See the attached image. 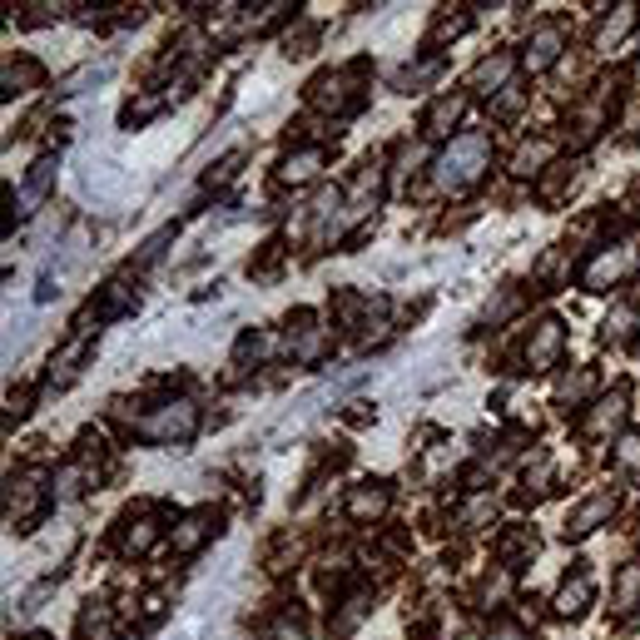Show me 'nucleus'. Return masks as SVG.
<instances>
[{"label": "nucleus", "instance_id": "f257e3e1", "mask_svg": "<svg viewBox=\"0 0 640 640\" xmlns=\"http://www.w3.org/2000/svg\"><path fill=\"white\" fill-rule=\"evenodd\" d=\"M487 164H492V144H487V134H457L442 154H437V189L442 194H467L482 174H487Z\"/></svg>", "mask_w": 640, "mask_h": 640}, {"label": "nucleus", "instance_id": "f03ea898", "mask_svg": "<svg viewBox=\"0 0 640 640\" xmlns=\"http://www.w3.org/2000/svg\"><path fill=\"white\" fill-rule=\"evenodd\" d=\"M194 427H199V407L189 397H169L149 417L134 422V432L149 437V442H184V437H194Z\"/></svg>", "mask_w": 640, "mask_h": 640}, {"label": "nucleus", "instance_id": "7ed1b4c3", "mask_svg": "<svg viewBox=\"0 0 640 640\" xmlns=\"http://www.w3.org/2000/svg\"><path fill=\"white\" fill-rule=\"evenodd\" d=\"M631 268H636V249H631V244H616V249H601V254L581 268V283H586L591 293H606V288H616Z\"/></svg>", "mask_w": 640, "mask_h": 640}, {"label": "nucleus", "instance_id": "20e7f679", "mask_svg": "<svg viewBox=\"0 0 640 640\" xmlns=\"http://www.w3.org/2000/svg\"><path fill=\"white\" fill-rule=\"evenodd\" d=\"M561 343H566V328H561L556 318H541V323L531 328V338H526V363H531V373H546V368L561 358Z\"/></svg>", "mask_w": 640, "mask_h": 640}, {"label": "nucleus", "instance_id": "39448f33", "mask_svg": "<svg viewBox=\"0 0 640 640\" xmlns=\"http://www.w3.org/2000/svg\"><path fill=\"white\" fill-rule=\"evenodd\" d=\"M288 348H293V358H298V363H318V358H323L328 333L318 328V318H313V313H293V318H288Z\"/></svg>", "mask_w": 640, "mask_h": 640}, {"label": "nucleus", "instance_id": "423d86ee", "mask_svg": "<svg viewBox=\"0 0 640 640\" xmlns=\"http://www.w3.org/2000/svg\"><path fill=\"white\" fill-rule=\"evenodd\" d=\"M611 512H616V497H611V492H596V497H586L576 512L566 516V536H591L601 521H611Z\"/></svg>", "mask_w": 640, "mask_h": 640}, {"label": "nucleus", "instance_id": "0eeeda50", "mask_svg": "<svg viewBox=\"0 0 640 640\" xmlns=\"http://www.w3.org/2000/svg\"><path fill=\"white\" fill-rule=\"evenodd\" d=\"M323 164H328V149H323V144H308V149H293V154L283 159L278 179H283V184H308V179L323 174Z\"/></svg>", "mask_w": 640, "mask_h": 640}, {"label": "nucleus", "instance_id": "6e6552de", "mask_svg": "<svg viewBox=\"0 0 640 640\" xmlns=\"http://www.w3.org/2000/svg\"><path fill=\"white\" fill-rule=\"evenodd\" d=\"M40 482L35 477H10V492H5V516L10 521H35L40 516Z\"/></svg>", "mask_w": 640, "mask_h": 640}, {"label": "nucleus", "instance_id": "1a4fd4ad", "mask_svg": "<svg viewBox=\"0 0 640 640\" xmlns=\"http://www.w3.org/2000/svg\"><path fill=\"white\" fill-rule=\"evenodd\" d=\"M50 184H55V159H40V164L30 169V179L20 184V194H15V214H35V209L45 204Z\"/></svg>", "mask_w": 640, "mask_h": 640}, {"label": "nucleus", "instance_id": "9d476101", "mask_svg": "<svg viewBox=\"0 0 640 640\" xmlns=\"http://www.w3.org/2000/svg\"><path fill=\"white\" fill-rule=\"evenodd\" d=\"M626 422V392H611V397H601L586 417H581V432L586 437H606L611 427H621Z\"/></svg>", "mask_w": 640, "mask_h": 640}, {"label": "nucleus", "instance_id": "9b49d317", "mask_svg": "<svg viewBox=\"0 0 640 640\" xmlns=\"http://www.w3.org/2000/svg\"><path fill=\"white\" fill-rule=\"evenodd\" d=\"M214 526H219L214 512H189L179 526H174V551H179V556H194V551L214 536Z\"/></svg>", "mask_w": 640, "mask_h": 640}, {"label": "nucleus", "instance_id": "f8f14e48", "mask_svg": "<svg viewBox=\"0 0 640 640\" xmlns=\"http://www.w3.org/2000/svg\"><path fill=\"white\" fill-rule=\"evenodd\" d=\"M462 110H467V95H442V100L427 110V120H422V134H427V139H442V134H452V125L462 120Z\"/></svg>", "mask_w": 640, "mask_h": 640}, {"label": "nucleus", "instance_id": "ddd939ff", "mask_svg": "<svg viewBox=\"0 0 640 640\" xmlns=\"http://www.w3.org/2000/svg\"><path fill=\"white\" fill-rule=\"evenodd\" d=\"M556 55H561V30H556V25H541V30L531 35V45H526L521 65H526V70H546Z\"/></svg>", "mask_w": 640, "mask_h": 640}, {"label": "nucleus", "instance_id": "4468645a", "mask_svg": "<svg viewBox=\"0 0 640 640\" xmlns=\"http://www.w3.org/2000/svg\"><path fill=\"white\" fill-rule=\"evenodd\" d=\"M387 512V487L383 482H363L353 497H348V516L353 521H373V516Z\"/></svg>", "mask_w": 640, "mask_h": 640}, {"label": "nucleus", "instance_id": "2eb2a0df", "mask_svg": "<svg viewBox=\"0 0 640 640\" xmlns=\"http://www.w3.org/2000/svg\"><path fill=\"white\" fill-rule=\"evenodd\" d=\"M154 536H159L154 516H149V512L129 516L125 531H120V551H125V556H139V551H149V541H154Z\"/></svg>", "mask_w": 640, "mask_h": 640}, {"label": "nucleus", "instance_id": "dca6fc26", "mask_svg": "<svg viewBox=\"0 0 640 640\" xmlns=\"http://www.w3.org/2000/svg\"><path fill=\"white\" fill-rule=\"evenodd\" d=\"M512 55H492V60H482L477 70H472V90H507V75H512Z\"/></svg>", "mask_w": 640, "mask_h": 640}, {"label": "nucleus", "instance_id": "f3484780", "mask_svg": "<svg viewBox=\"0 0 640 640\" xmlns=\"http://www.w3.org/2000/svg\"><path fill=\"white\" fill-rule=\"evenodd\" d=\"M368 611H373V596H368V591H353V596L343 601V611L328 621V631H333V636H353V626H358Z\"/></svg>", "mask_w": 640, "mask_h": 640}, {"label": "nucleus", "instance_id": "a211bd4d", "mask_svg": "<svg viewBox=\"0 0 640 640\" xmlns=\"http://www.w3.org/2000/svg\"><path fill=\"white\" fill-rule=\"evenodd\" d=\"M586 606H591V576L566 581L561 596H556V611H561V616H586Z\"/></svg>", "mask_w": 640, "mask_h": 640}, {"label": "nucleus", "instance_id": "6ab92c4d", "mask_svg": "<svg viewBox=\"0 0 640 640\" xmlns=\"http://www.w3.org/2000/svg\"><path fill=\"white\" fill-rule=\"evenodd\" d=\"M631 25H636V5H616V15H611V20L601 25V35H596V50H611V45H621Z\"/></svg>", "mask_w": 640, "mask_h": 640}, {"label": "nucleus", "instance_id": "aec40b11", "mask_svg": "<svg viewBox=\"0 0 640 640\" xmlns=\"http://www.w3.org/2000/svg\"><path fill=\"white\" fill-rule=\"evenodd\" d=\"M636 606H640V561H631L616 576V611H636Z\"/></svg>", "mask_w": 640, "mask_h": 640}, {"label": "nucleus", "instance_id": "412c9836", "mask_svg": "<svg viewBox=\"0 0 640 640\" xmlns=\"http://www.w3.org/2000/svg\"><path fill=\"white\" fill-rule=\"evenodd\" d=\"M80 636L85 640H110L115 636V616H110V606H90V611L80 616Z\"/></svg>", "mask_w": 640, "mask_h": 640}, {"label": "nucleus", "instance_id": "4be33fe9", "mask_svg": "<svg viewBox=\"0 0 640 640\" xmlns=\"http://www.w3.org/2000/svg\"><path fill=\"white\" fill-rule=\"evenodd\" d=\"M616 467L631 472V477H640V432H626V437L616 442Z\"/></svg>", "mask_w": 640, "mask_h": 640}, {"label": "nucleus", "instance_id": "5701e85b", "mask_svg": "<svg viewBox=\"0 0 640 640\" xmlns=\"http://www.w3.org/2000/svg\"><path fill=\"white\" fill-rule=\"evenodd\" d=\"M551 159V144H521V154H516V174H541V164Z\"/></svg>", "mask_w": 640, "mask_h": 640}, {"label": "nucleus", "instance_id": "b1692460", "mask_svg": "<svg viewBox=\"0 0 640 640\" xmlns=\"http://www.w3.org/2000/svg\"><path fill=\"white\" fill-rule=\"evenodd\" d=\"M125 308H129V288H125V283H110V293L100 298V308H95V318H105V323H110V318H120Z\"/></svg>", "mask_w": 640, "mask_h": 640}, {"label": "nucleus", "instance_id": "393cba45", "mask_svg": "<svg viewBox=\"0 0 640 640\" xmlns=\"http://www.w3.org/2000/svg\"><path fill=\"white\" fill-rule=\"evenodd\" d=\"M531 551H536V536H531V531H512V536H502V561L531 556Z\"/></svg>", "mask_w": 640, "mask_h": 640}, {"label": "nucleus", "instance_id": "a878e982", "mask_svg": "<svg viewBox=\"0 0 640 640\" xmlns=\"http://www.w3.org/2000/svg\"><path fill=\"white\" fill-rule=\"evenodd\" d=\"M546 482H551V457H546V452H536V472L526 467V492H531V497H541V492H546Z\"/></svg>", "mask_w": 640, "mask_h": 640}, {"label": "nucleus", "instance_id": "bb28decb", "mask_svg": "<svg viewBox=\"0 0 640 640\" xmlns=\"http://www.w3.org/2000/svg\"><path fill=\"white\" fill-rule=\"evenodd\" d=\"M516 308H521V293H516V288H507L497 303H487V323H502V318H512Z\"/></svg>", "mask_w": 640, "mask_h": 640}, {"label": "nucleus", "instance_id": "cd10ccee", "mask_svg": "<svg viewBox=\"0 0 640 640\" xmlns=\"http://www.w3.org/2000/svg\"><path fill=\"white\" fill-rule=\"evenodd\" d=\"M263 640H303V626H298L293 616H278V621L263 631Z\"/></svg>", "mask_w": 640, "mask_h": 640}, {"label": "nucleus", "instance_id": "c85d7f7f", "mask_svg": "<svg viewBox=\"0 0 640 640\" xmlns=\"http://www.w3.org/2000/svg\"><path fill=\"white\" fill-rule=\"evenodd\" d=\"M591 383H596L591 373H576V378H566V383H561V402H581V397L591 392Z\"/></svg>", "mask_w": 640, "mask_h": 640}, {"label": "nucleus", "instance_id": "c756f323", "mask_svg": "<svg viewBox=\"0 0 640 640\" xmlns=\"http://www.w3.org/2000/svg\"><path fill=\"white\" fill-rule=\"evenodd\" d=\"M30 80H40V65H20V70H5V85H10V95H15L20 85H30Z\"/></svg>", "mask_w": 640, "mask_h": 640}, {"label": "nucleus", "instance_id": "7c9ffc66", "mask_svg": "<svg viewBox=\"0 0 640 640\" xmlns=\"http://www.w3.org/2000/svg\"><path fill=\"white\" fill-rule=\"evenodd\" d=\"M492 110H497V115H516V110H521V90H516V85H507V90H502V100H497Z\"/></svg>", "mask_w": 640, "mask_h": 640}, {"label": "nucleus", "instance_id": "2f4dec72", "mask_svg": "<svg viewBox=\"0 0 640 640\" xmlns=\"http://www.w3.org/2000/svg\"><path fill=\"white\" fill-rule=\"evenodd\" d=\"M487 516H492V502H472V507L462 512V526H482Z\"/></svg>", "mask_w": 640, "mask_h": 640}, {"label": "nucleus", "instance_id": "473e14b6", "mask_svg": "<svg viewBox=\"0 0 640 640\" xmlns=\"http://www.w3.org/2000/svg\"><path fill=\"white\" fill-rule=\"evenodd\" d=\"M487 640H526V631H521L516 621H497V626H492V636H487Z\"/></svg>", "mask_w": 640, "mask_h": 640}]
</instances>
